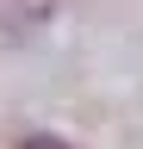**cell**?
<instances>
[{"mask_svg": "<svg viewBox=\"0 0 143 149\" xmlns=\"http://www.w3.org/2000/svg\"><path fill=\"white\" fill-rule=\"evenodd\" d=\"M56 13V0H0V44H19Z\"/></svg>", "mask_w": 143, "mask_h": 149, "instance_id": "cell-1", "label": "cell"}, {"mask_svg": "<svg viewBox=\"0 0 143 149\" xmlns=\"http://www.w3.org/2000/svg\"><path fill=\"white\" fill-rule=\"evenodd\" d=\"M19 149H68V143H62V137H25Z\"/></svg>", "mask_w": 143, "mask_h": 149, "instance_id": "cell-2", "label": "cell"}]
</instances>
